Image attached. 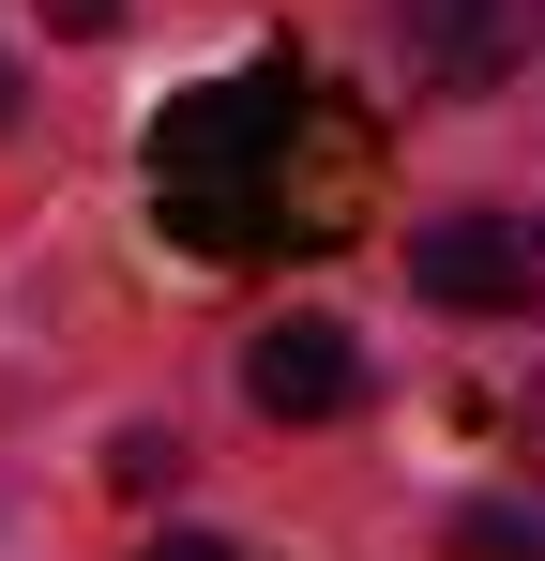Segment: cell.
I'll return each mask as SVG.
<instances>
[{"label": "cell", "mask_w": 545, "mask_h": 561, "mask_svg": "<svg viewBox=\"0 0 545 561\" xmlns=\"http://www.w3.org/2000/svg\"><path fill=\"white\" fill-rule=\"evenodd\" d=\"M106 485H121V501H152V485H182V440H167V425H137V440L106 456Z\"/></svg>", "instance_id": "cell-6"}, {"label": "cell", "mask_w": 545, "mask_h": 561, "mask_svg": "<svg viewBox=\"0 0 545 561\" xmlns=\"http://www.w3.org/2000/svg\"><path fill=\"white\" fill-rule=\"evenodd\" d=\"M454 561H545V501H469L454 516Z\"/></svg>", "instance_id": "cell-5"}, {"label": "cell", "mask_w": 545, "mask_h": 561, "mask_svg": "<svg viewBox=\"0 0 545 561\" xmlns=\"http://www.w3.org/2000/svg\"><path fill=\"white\" fill-rule=\"evenodd\" d=\"M531 46H545V0H409V92H440V106L500 92Z\"/></svg>", "instance_id": "cell-3"}, {"label": "cell", "mask_w": 545, "mask_h": 561, "mask_svg": "<svg viewBox=\"0 0 545 561\" xmlns=\"http://www.w3.org/2000/svg\"><path fill=\"white\" fill-rule=\"evenodd\" d=\"M0 137H15V61H0Z\"/></svg>", "instance_id": "cell-9"}, {"label": "cell", "mask_w": 545, "mask_h": 561, "mask_svg": "<svg viewBox=\"0 0 545 561\" xmlns=\"http://www.w3.org/2000/svg\"><path fill=\"white\" fill-rule=\"evenodd\" d=\"M363 197V122L318 106L303 61L197 77L152 122V228L182 259H258V243H349Z\"/></svg>", "instance_id": "cell-1"}, {"label": "cell", "mask_w": 545, "mask_h": 561, "mask_svg": "<svg viewBox=\"0 0 545 561\" xmlns=\"http://www.w3.org/2000/svg\"><path fill=\"white\" fill-rule=\"evenodd\" d=\"M46 31H61V46H91V31H121V0H46Z\"/></svg>", "instance_id": "cell-7"}, {"label": "cell", "mask_w": 545, "mask_h": 561, "mask_svg": "<svg viewBox=\"0 0 545 561\" xmlns=\"http://www.w3.org/2000/svg\"><path fill=\"white\" fill-rule=\"evenodd\" d=\"M137 561H243V547H212V531H152Z\"/></svg>", "instance_id": "cell-8"}, {"label": "cell", "mask_w": 545, "mask_h": 561, "mask_svg": "<svg viewBox=\"0 0 545 561\" xmlns=\"http://www.w3.org/2000/svg\"><path fill=\"white\" fill-rule=\"evenodd\" d=\"M243 394H258L272 425H334L363 394V350H349V319H272L258 350H243Z\"/></svg>", "instance_id": "cell-4"}, {"label": "cell", "mask_w": 545, "mask_h": 561, "mask_svg": "<svg viewBox=\"0 0 545 561\" xmlns=\"http://www.w3.org/2000/svg\"><path fill=\"white\" fill-rule=\"evenodd\" d=\"M409 288L454 319H531L545 304V213H440L409 243Z\"/></svg>", "instance_id": "cell-2"}, {"label": "cell", "mask_w": 545, "mask_h": 561, "mask_svg": "<svg viewBox=\"0 0 545 561\" xmlns=\"http://www.w3.org/2000/svg\"><path fill=\"white\" fill-rule=\"evenodd\" d=\"M531 470H545V394H531Z\"/></svg>", "instance_id": "cell-10"}]
</instances>
